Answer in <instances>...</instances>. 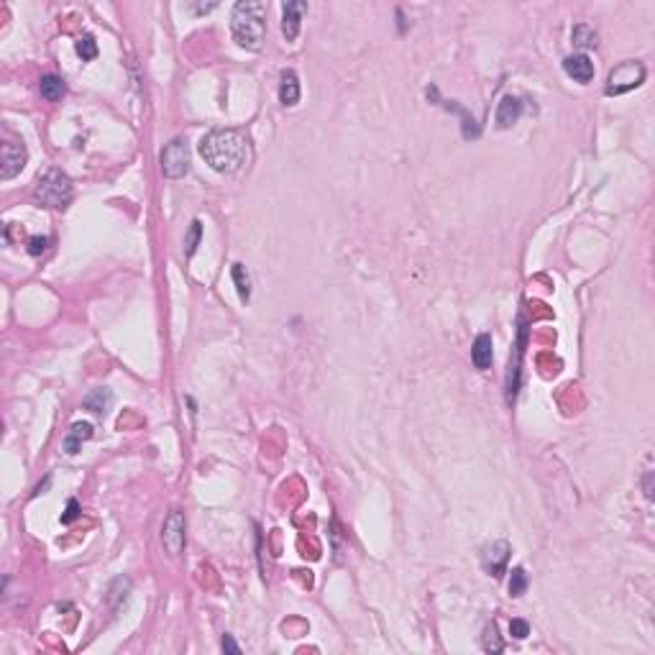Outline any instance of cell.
<instances>
[{
	"mask_svg": "<svg viewBox=\"0 0 655 655\" xmlns=\"http://www.w3.org/2000/svg\"><path fill=\"white\" fill-rule=\"evenodd\" d=\"M200 156L210 164V170L236 174L248 162V139L233 128H215L200 141Z\"/></svg>",
	"mask_w": 655,
	"mask_h": 655,
	"instance_id": "6da1fadb",
	"label": "cell"
},
{
	"mask_svg": "<svg viewBox=\"0 0 655 655\" xmlns=\"http://www.w3.org/2000/svg\"><path fill=\"white\" fill-rule=\"evenodd\" d=\"M231 31L241 49L259 51L264 44V34H267V6L259 0L236 3L231 15Z\"/></svg>",
	"mask_w": 655,
	"mask_h": 655,
	"instance_id": "7a4b0ae2",
	"label": "cell"
},
{
	"mask_svg": "<svg viewBox=\"0 0 655 655\" xmlns=\"http://www.w3.org/2000/svg\"><path fill=\"white\" fill-rule=\"evenodd\" d=\"M72 195H75L72 179L59 170L44 172V174L39 177L36 190H34L36 203L46 205V208H54V210H64V208L72 203Z\"/></svg>",
	"mask_w": 655,
	"mask_h": 655,
	"instance_id": "3957f363",
	"label": "cell"
},
{
	"mask_svg": "<svg viewBox=\"0 0 655 655\" xmlns=\"http://www.w3.org/2000/svg\"><path fill=\"white\" fill-rule=\"evenodd\" d=\"M645 80V67L640 62H622L620 67H614L606 77V95H625V92L635 90L642 85Z\"/></svg>",
	"mask_w": 655,
	"mask_h": 655,
	"instance_id": "277c9868",
	"label": "cell"
},
{
	"mask_svg": "<svg viewBox=\"0 0 655 655\" xmlns=\"http://www.w3.org/2000/svg\"><path fill=\"white\" fill-rule=\"evenodd\" d=\"M162 172L170 179H179V177L190 172V146H187V141L174 139L172 144H167V148L162 151Z\"/></svg>",
	"mask_w": 655,
	"mask_h": 655,
	"instance_id": "5b68a950",
	"label": "cell"
},
{
	"mask_svg": "<svg viewBox=\"0 0 655 655\" xmlns=\"http://www.w3.org/2000/svg\"><path fill=\"white\" fill-rule=\"evenodd\" d=\"M26 146L15 141H6L0 148V179H13L15 174H21V170L26 167Z\"/></svg>",
	"mask_w": 655,
	"mask_h": 655,
	"instance_id": "8992f818",
	"label": "cell"
},
{
	"mask_svg": "<svg viewBox=\"0 0 655 655\" xmlns=\"http://www.w3.org/2000/svg\"><path fill=\"white\" fill-rule=\"evenodd\" d=\"M184 514L179 512V509H174V512L167 514V520H164V528H162V542L164 548L170 550L172 556H179L184 548Z\"/></svg>",
	"mask_w": 655,
	"mask_h": 655,
	"instance_id": "52a82bcc",
	"label": "cell"
},
{
	"mask_svg": "<svg viewBox=\"0 0 655 655\" xmlns=\"http://www.w3.org/2000/svg\"><path fill=\"white\" fill-rule=\"evenodd\" d=\"M305 11H307V6L300 0H289L282 6V34L287 42H295L300 36V23H303Z\"/></svg>",
	"mask_w": 655,
	"mask_h": 655,
	"instance_id": "ba28073f",
	"label": "cell"
},
{
	"mask_svg": "<svg viewBox=\"0 0 655 655\" xmlns=\"http://www.w3.org/2000/svg\"><path fill=\"white\" fill-rule=\"evenodd\" d=\"M509 553H512V548H509L507 540H497L492 542L489 548L484 550V568L492 573L494 578H500L502 573H504V568H507V558Z\"/></svg>",
	"mask_w": 655,
	"mask_h": 655,
	"instance_id": "9c48e42d",
	"label": "cell"
},
{
	"mask_svg": "<svg viewBox=\"0 0 655 655\" xmlns=\"http://www.w3.org/2000/svg\"><path fill=\"white\" fill-rule=\"evenodd\" d=\"M564 72L578 85H589L594 80V62L586 54H571L564 59Z\"/></svg>",
	"mask_w": 655,
	"mask_h": 655,
	"instance_id": "30bf717a",
	"label": "cell"
},
{
	"mask_svg": "<svg viewBox=\"0 0 655 655\" xmlns=\"http://www.w3.org/2000/svg\"><path fill=\"white\" fill-rule=\"evenodd\" d=\"M471 361H473V367L479 369V371H486V369L492 367L494 343H492V336H489V333H481V336H476V341H473V345H471Z\"/></svg>",
	"mask_w": 655,
	"mask_h": 655,
	"instance_id": "8fae6325",
	"label": "cell"
},
{
	"mask_svg": "<svg viewBox=\"0 0 655 655\" xmlns=\"http://www.w3.org/2000/svg\"><path fill=\"white\" fill-rule=\"evenodd\" d=\"M522 115V100L514 98V95H504L497 108V126L500 128H509L514 126Z\"/></svg>",
	"mask_w": 655,
	"mask_h": 655,
	"instance_id": "7c38bea8",
	"label": "cell"
},
{
	"mask_svg": "<svg viewBox=\"0 0 655 655\" xmlns=\"http://www.w3.org/2000/svg\"><path fill=\"white\" fill-rule=\"evenodd\" d=\"M279 103L284 108H292L300 103V82H297V75L292 70L282 72V82H279Z\"/></svg>",
	"mask_w": 655,
	"mask_h": 655,
	"instance_id": "4fadbf2b",
	"label": "cell"
},
{
	"mask_svg": "<svg viewBox=\"0 0 655 655\" xmlns=\"http://www.w3.org/2000/svg\"><path fill=\"white\" fill-rule=\"evenodd\" d=\"M90 438H92L90 423H75L70 428V433L64 435V451L70 453V456H75V453L80 451V445L85 443V440H90Z\"/></svg>",
	"mask_w": 655,
	"mask_h": 655,
	"instance_id": "5bb4252c",
	"label": "cell"
},
{
	"mask_svg": "<svg viewBox=\"0 0 655 655\" xmlns=\"http://www.w3.org/2000/svg\"><path fill=\"white\" fill-rule=\"evenodd\" d=\"M85 409H90V412H98V415H106L108 409H110V405H113V392L108 387H98L92 389L90 395L85 397Z\"/></svg>",
	"mask_w": 655,
	"mask_h": 655,
	"instance_id": "9a60e30c",
	"label": "cell"
},
{
	"mask_svg": "<svg viewBox=\"0 0 655 655\" xmlns=\"http://www.w3.org/2000/svg\"><path fill=\"white\" fill-rule=\"evenodd\" d=\"M39 90H42V98L49 100V103H57L64 95V80L57 75H44L42 82H39Z\"/></svg>",
	"mask_w": 655,
	"mask_h": 655,
	"instance_id": "2e32d148",
	"label": "cell"
},
{
	"mask_svg": "<svg viewBox=\"0 0 655 655\" xmlns=\"http://www.w3.org/2000/svg\"><path fill=\"white\" fill-rule=\"evenodd\" d=\"M231 274H233V282H236V289H239L241 303H248V300H251V276H248L246 267H243V264H233Z\"/></svg>",
	"mask_w": 655,
	"mask_h": 655,
	"instance_id": "e0dca14e",
	"label": "cell"
},
{
	"mask_svg": "<svg viewBox=\"0 0 655 655\" xmlns=\"http://www.w3.org/2000/svg\"><path fill=\"white\" fill-rule=\"evenodd\" d=\"M573 44L581 46V49H594L597 46V31L592 26H586V23H578L573 29Z\"/></svg>",
	"mask_w": 655,
	"mask_h": 655,
	"instance_id": "ac0fdd59",
	"label": "cell"
},
{
	"mask_svg": "<svg viewBox=\"0 0 655 655\" xmlns=\"http://www.w3.org/2000/svg\"><path fill=\"white\" fill-rule=\"evenodd\" d=\"M525 592H528V573H525L522 566H514L509 571V594L512 597H522Z\"/></svg>",
	"mask_w": 655,
	"mask_h": 655,
	"instance_id": "d6986e66",
	"label": "cell"
},
{
	"mask_svg": "<svg viewBox=\"0 0 655 655\" xmlns=\"http://www.w3.org/2000/svg\"><path fill=\"white\" fill-rule=\"evenodd\" d=\"M77 54L82 57V62H90V59L98 57V42L92 34H82L77 39Z\"/></svg>",
	"mask_w": 655,
	"mask_h": 655,
	"instance_id": "ffe728a7",
	"label": "cell"
},
{
	"mask_svg": "<svg viewBox=\"0 0 655 655\" xmlns=\"http://www.w3.org/2000/svg\"><path fill=\"white\" fill-rule=\"evenodd\" d=\"M443 106L448 108V110H453V113L461 115V120H464V136H466V139H476V136H479V126H473V118H471L469 113H466L464 108L456 106L453 100H451V103H443Z\"/></svg>",
	"mask_w": 655,
	"mask_h": 655,
	"instance_id": "44dd1931",
	"label": "cell"
},
{
	"mask_svg": "<svg viewBox=\"0 0 655 655\" xmlns=\"http://www.w3.org/2000/svg\"><path fill=\"white\" fill-rule=\"evenodd\" d=\"M200 239H203V223H200V220H192L190 233H187V239H184V256H195V251H198V246H200Z\"/></svg>",
	"mask_w": 655,
	"mask_h": 655,
	"instance_id": "7402d4cb",
	"label": "cell"
},
{
	"mask_svg": "<svg viewBox=\"0 0 655 655\" xmlns=\"http://www.w3.org/2000/svg\"><path fill=\"white\" fill-rule=\"evenodd\" d=\"M502 640H500V635H497V627L494 625H486L484 627V650L486 653H502Z\"/></svg>",
	"mask_w": 655,
	"mask_h": 655,
	"instance_id": "603a6c76",
	"label": "cell"
},
{
	"mask_svg": "<svg viewBox=\"0 0 655 655\" xmlns=\"http://www.w3.org/2000/svg\"><path fill=\"white\" fill-rule=\"evenodd\" d=\"M509 635L517 637V640H525V637L530 635V625L525 620H512L509 622Z\"/></svg>",
	"mask_w": 655,
	"mask_h": 655,
	"instance_id": "cb8c5ba5",
	"label": "cell"
},
{
	"mask_svg": "<svg viewBox=\"0 0 655 655\" xmlns=\"http://www.w3.org/2000/svg\"><path fill=\"white\" fill-rule=\"evenodd\" d=\"M77 517H80V502L70 500L67 502V509H64V514H62V525H70V522H75Z\"/></svg>",
	"mask_w": 655,
	"mask_h": 655,
	"instance_id": "d4e9b609",
	"label": "cell"
},
{
	"mask_svg": "<svg viewBox=\"0 0 655 655\" xmlns=\"http://www.w3.org/2000/svg\"><path fill=\"white\" fill-rule=\"evenodd\" d=\"M46 243H49V239H44V236H34V239H29V254L31 256H39L46 251Z\"/></svg>",
	"mask_w": 655,
	"mask_h": 655,
	"instance_id": "484cf974",
	"label": "cell"
},
{
	"mask_svg": "<svg viewBox=\"0 0 655 655\" xmlns=\"http://www.w3.org/2000/svg\"><path fill=\"white\" fill-rule=\"evenodd\" d=\"M223 650H226V653H233V655H239V653H241V648L236 645V642H233L231 635H226V637H223Z\"/></svg>",
	"mask_w": 655,
	"mask_h": 655,
	"instance_id": "4316f807",
	"label": "cell"
},
{
	"mask_svg": "<svg viewBox=\"0 0 655 655\" xmlns=\"http://www.w3.org/2000/svg\"><path fill=\"white\" fill-rule=\"evenodd\" d=\"M212 8H215V3H210V6H195V11H198V13H208Z\"/></svg>",
	"mask_w": 655,
	"mask_h": 655,
	"instance_id": "83f0119b",
	"label": "cell"
}]
</instances>
